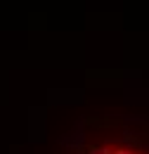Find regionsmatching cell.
<instances>
[{
    "mask_svg": "<svg viewBox=\"0 0 149 154\" xmlns=\"http://www.w3.org/2000/svg\"><path fill=\"white\" fill-rule=\"evenodd\" d=\"M114 154H130V149H118V152H114Z\"/></svg>",
    "mask_w": 149,
    "mask_h": 154,
    "instance_id": "6da1fadb",
    "label": "cell"
}]
</instances>
